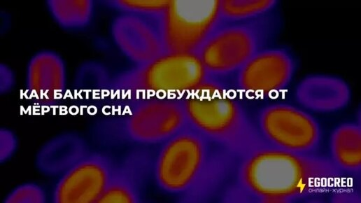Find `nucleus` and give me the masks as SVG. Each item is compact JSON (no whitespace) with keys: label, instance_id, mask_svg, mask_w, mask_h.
I'll use <instances>...</instances> for the list:
<instances>
[{"label":"nucleus","instance_id":"21","mask_svg":"<svg viewBox=\"0 0 361 203\" xmlns=\"http://www.w3.org/2000/svg\"><path fill=\"white\" fill-rule=\"evenodd\" d=\"M17 146L15 136L9 131H1V159H6L12 155Z\"/></svg>","mask_w":361,"mask_h":203},{"label":"nucleus","instance_id":"1","mask_svg":"<svg viewBox=\"0 0 361 203\" xmlns=\"http://www.w3.org/2000/svg\"><path fill=\"white\" fill-rule=\"evenodd\" d=\"M239 160L234 189L243 202H296L325 190L343 174L330 158L268 144Z\"/></svg>","mask_w":361,"mask_h":203},{"label":"nucleus","instance_id":"12","mask_svg":"<svg viewBox=\"0 0 361 203\" xmlns=\"http://www.w3.org/2000/svg\"><path fill=\"white\" fill-rule=\"evenodd\" d=\"M153 158L145 150H135L115 164L108 186L99 202H140Z\"/></svg>","mask_w":361,"mask_h":203},{"label":"nucleus","instance_id":"14","mask_svg":"<svg viewBox=\"0 0 361 203\" xmlns=\"http://www.w3.org/2000/svg\"><path fill=\"white\" fill-rule=\"evenodd\" d=\"M351 92L341 78L330 74H311L299 81L295 99L304 108L317 113H332L348 104Z\"/></svg>","mask_w":361,"mask_h":203},{"label":"nucleus","instance_id":"19","mask_svg":"<svg viewBox=\"0 0 361 203\" xmlns=\"http://www.w3.org/2000/svg\"><path fill=\"white\" fill-rule=\"evenodd\" d=\"M169 3V1H110L107 4L122 13L157 19Z\"/></svg>","mask_w":361,"mask_h":203},{"label":"nucleus","instance_id":"18","mask_svg":"<svg viewBox=\"0 0 361 203\" xmlns=\"http://www.w3.org/2000/svg\"><path fill=\"white\" fill-rule=\"evenodd\" d=\"M274 0L220 1L222 22H246L265 16L276 6Z\"/></svg>","mask_w":361,"mask_h":203},{"label":"nucleus","instance_id":"3","mask_svg":"<svg viewBox=\"0 0 361 203\" xmlns=\"http://www.w3.org/2000/svg\"><path fill=\"white\" fill-rule=\"evenodd\" d=\"M182 100L188 125L232 158L267 144L241 103L215 80Z\"/></svg>","mask_w":361,"mask_h":203},{"label":"nucleus","instance_id":"9","mask_svg":"<svg viewBox=\"0 0 361 203\" xmlns=\"http://www.w3.org/2000/svg\"><path fill=\"white\" fill-rule=\"evenodd\" d=\"M115 164L104 154L88 152L60 175L53 190L52 201L99 202L108 186Z\"/></svg>","mask_w":361,"mask_h":203},{"label":"nucleus","instance_id":"20","mask_svg":"<svg viewBox=\"0 0 361 203\" xmlns=\"http://www.w3.org/2000/svg\"><path fill=\"white\" fill-rule=\"evenodd\" d=\"M6 202L39 203L45 202V193L35 183H27L15 188L7 196Z\"/></svg>","mask_w":361,"mask_h":203},{"label":"nucleus","instance_id":"15","mask_svg":"<svg viewBox=\"0 0 361 203\" xmlns=\"http://www.w3.org/2000/svg\"><path fill=\"white\" fill-rule=\"evenodd\" d=\"M88 152L85 142L80 136L61 135L41 149L36 162L42 172L61 175Z\"/></svg>","mask_w":361,"mask_h":203},{"label":"nucleus","instance_id":"8","mask_svg":"<svg viewBox=\"0 0 361 203\" xmlns=\"http://www.w3.org/2000/svg\"><path fill=\"white\" fill-rule=\"evenodd\" d=\"M257 127L268 145L302 154L315 153L322 132L318 122L309 113L283 103L269 104L257 115Z\"/></svg>","mask_w":361,"mask_h":203},{"label":"nucleus","instance_id":"10","mask_svg":"<svg viewBox=\"0 0 361 203\" xmlns=\"http://www.w3.org/2000/svg\"><path fill=\"white\" fill-rule=\"evenodd\" d=\"M295 71L292 55L280 48H262L236 73V84L246 94L267 97L283 90Z\"/></svg>","mask_w":361,"mask_h":203},{"label":"nucleus","instance_id":"5","mask_svg":"<svg viewBox=\"0 0 361 203\" xmlns=\"http://www.w3.org/2000/svg\"><path fill=\"white\" fill-rule=\"evenodd\" d=\"M262 18L246 22H222L214 30L197 53L211 78L237 73L262 49L268 34Z\"/></svg>","mask_w":361,"mask_h":203},{"label":"nucleus","instance_id":"6","mask_svg":"<svg viewBox=\"0 0 361 203\" xmlns=\"http://www.w3.org/2000/svg\"><path fill=\"white\" fill-rule=\"evenodd\" d=\"M220 1H169L155 19L164 52L197 53L222 22Z\"/></svg>","mask_w":361,"mask_h":203},{"label":"nucleus","instance_id":"4","mask_svg":"<svg viewBox=\"0 0 361 203\" xmlns=\"http://www.w3.org/2000/svg\"><path fill=\"white\" fill-rule=\"evenodd\" d=\"M213 79L197 53L163 52L110 78L111 90L129 99L184 96Z\"/></svg>","mask_w":361,"mask_h":203},{"label":"nucleus","instance_id":"2","mask_svg":"<svg viewBox=\"0 0 361 203\" xmlns=\"http://www.w3.org/2000/svg\"><path fill=\"white\" fill-rule=\"evenodd\" d=\"M187 125L163 142L153 159V174L165 192L184 202H201L221 185L232 156Z\"/></svg>","mask_w":361,"mask_h":203},{"label":"nucleus","instance_id":"16","mask_svg":"<svg viewBox=\"0 0 361 203\" xmlns=\"http://www.w3.org/2000/svg\"><path fill=\"white\" fill-rule=\"evenodd\" d=\"M330 159L342 173H360V125L349 122L338 125L330 136Z\"/></svg>","mask_w":361,"mask_h":203},{"label":"nucleus","instance_id":"7","mask_svg":"<svg viewBox=\"0 0 361 203\" xmlns=\"http://www.w3.org/2000/svg\"><path fill=\"white\" fill-rule=\"evenodd\" d=\"M116 124L118 136L130 143H163L188 125L182 98L131 99Z\"/></svg>","mask_w":361,"mask_h":203},{"label":"nucleus","instance_id":"11","mask_svg":"<svg viewBox=\"0 0 361 203\" xmlns=\"http://www.w3.org/2000/svg\"><path fill=\"white\" fill-rule=\"evenodd\" d=\"M111 35L120 52L134 65L164 52L155 19L122 13L112 23Z\"/></svg>","mask_w":361,"mask_h":203},{"label":"nucleus","instance_id":"13","mask_svg":"<svg viewBox=\"0 0 361 203\" xmlns=\"http://www.w3.org/2000/svg\"><path fill=\"white\" fill-rule=\"evenodd\" d=\"M66 71L61 57L52 51H41L28 63L27 90L36 102L51 105L59 100L65 90Z\"/></svg>","mask_w":361,"mask_h":203},{"label":"nucleus","instance_id":"17","mask_svg":"<svg viewBox=\"0 0 361 203\" xmlns=\"http://www.w3.org/2000/svg\"><path fill=\"white\" fill-rule=\"evenodd\" d=\"M46 4L52 18L64 29H83L90 24L93 18L92 1L50 0Z\"/></svg>","mask_w":361,"mask_h":203}]
</instances>
